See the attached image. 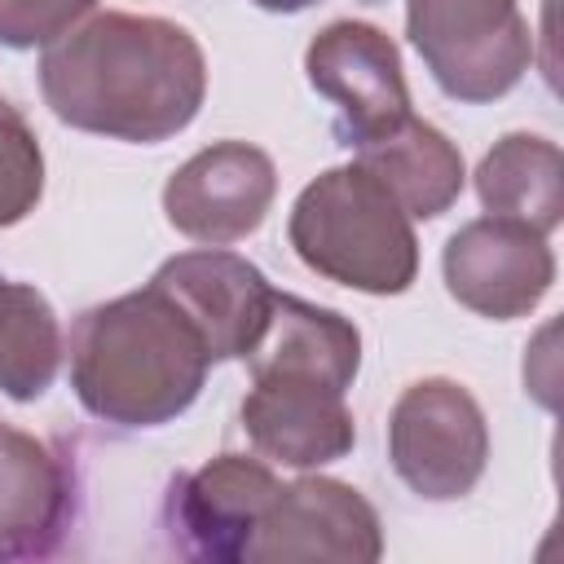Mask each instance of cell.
Wrapping results in <instances>:
<instances>
[{
  "label": "cell",
  "instance_id": "obj_1",
  "mask_svg": "<svg viewBox=\"0 0 564 564\" xmlns=\"http://www.w3.org/2000/svg\"><path fill=\"white\" fill-rule=\"evenodd\" d=\"M40 93L66 128L159 145L194 123L207 97V57L167 18L97 13L44 48Z\"/></svg>",
  "mask_w": 564,
  "mask_h": 564
},
{
  "label": "cell",
  "instance_id": "obj_2",
  "mask_svg": "<svg viewBox=\"0 0 564 564\" xmlns=\"http://www.w3.org/2000/svg\"><path fill=\"white\" fill-rule=\"evenodd\" d=\"M70 388L110 427H163L207 379V348L185 313L154 286L93 304L70 326Z\"/></svg>",
  "mask_w": 564,
  "mask_h": 564
},
{
  "label": "cell",
  "instance_id": "obj_3",
  "mask_svg": "<svg viewBox=\"0 0 564 564\" xmlns=\"http://www.w3.org/2000/svg\"><path fill=\"white\" fill-rule=\"evenodd\" d=\"M286 238L317 278L366 295H401L419 273L410 216L361 163L308 181L291 207Z\"/></svg>",
  "mask_w": 564,
  "mask_h": 564
},
{
  "label": "cell",
  "instance_id": "obj_4",
  "mask_svg": "<svg viewBox=\"0 0 564 564\" xmlns=\"http://www.w3.org/2000/svg\"><path fill=\"white\" fill-rule=\"evenodd\" d=\"M405 31L436 88L467 106L507 97L533 62L516 0H405Z\"/></svg>",
  "mask_w": 564,
  "mask_h": 564
},
{
  "label": "cell",
  "instance_id": "obj_5",
  "mask_svg": "<svg viewBox=\"0 0 564 564\" xmlns=\"http://www.w3.org/2000/svg\"><path fill=\"white\" fill-rule=\"evenodd\" d=\"M388 458L410 494L454 502L476 489L489 463V427L476 397L454 379L410 383L388 419Z\"/></svg>",
  "mask_w": 564,
  "mask_h": 564
},
{
  "label": "cell",
  "instance_id": "obj_6",
  "mask_svg": "<svg viewBox=\"0 0 564 564\" xmlns=\"http://www.w3.org/2000/svg\"><path fill=\"white\" fill-rule=\"evenodd\" d=\"M308 84L335 106V132L344 145L388 137L410 119V88L397 44L357 18L322 26L304 48Z\"/></svg>",
  "mask_w": 564,
  "mask_h": 564
},
{
  "label": "cell",
  "instance_id": "obj_7",
  "mask_svg": "<svg viewBox=\"0 0 564 564\" xmlns=\"http://www.w3.org/2000/svg\"><path fill=\"white\" fill-rule=\"evenodd\" d=\"M383 555V524L375 507L344 480L300 476L278 489L260 529L251 533L247 564H375Z\"/></svg>",
  "mask_w": 564,
  "mask_h": 564
},
{
  "label": "cell",
  "instance_id": "obj_8",
  "mask_svg": "<svg viewBox=\"0 0 564 564\" xmlns=\"http://www.w3.org/2000/svg\"><path fill=\"white\" fill-rule=\"evenodd\" d=\"M273 194L278 172L260 145L216 141L167 176L163 212L176 234L203 247H229L264 225Z\"/></svg>",
  "mask_w": 564,
  "mask_h": 564
},
{
  "label": "cell",
  "instance_id": "obj_9",
  "mask_svg": "<svg viewBox=\"0 0 564 564\" xmlns=\"http://www.w3.org/2000/svg\"><path fill=\"white\" fill-rule=\"evenodd\" d=\"M441 273L445 291L463 308L511 322L542 304L555 282V256L546 247V234L507 216H480L445 242Z\"/></svg>",
  "mask_w": 564,
  "mask_h": 564
},
{
  "label": "cell",
  "instance_id": "obj_10",
  "mask_svg": "<svg viewBox=\"0 0 564 564\" xmlns=\"http://www.w3.org/2000/svg\"><path fill=\"white\" fill-rule=\"evenodd\" d=\"M150 286L185 313L212 361H242L269 326L273 286L251 260L234 251H181L159 264Z\"/></svg>",
  "mask_w": 564,
  "mask_h": 564
},
{
  "label": "cell",
  "instance_id": "obj_11",
  "mask_svg": "<svg viewBox=\"0 0 564 564\" xmlns=\"http://www.w3.org/2000/svg\"><path fill=\"white\" fill-rule=\"evenodd\" d=\"M282 480L247 454H220L181 476L167 498L172 538L198 560H242L251 533L273 507Z\"/></svg>",
  "mask_w": 564,
  "mask_h": 564
},
{
  "label": "cell",
  "instance_id": "obj_12",
  "mask_svg": "<svg viewBox=\"0 0 564 564\" xmlns=\"http://www.w3.org/2000/svg\"><path fill=\"white\" fill-rule=\"evenodd\" d=\"M242 427L264 458L295 471L326 467L357 445V423L344 392L295 375H251Z\"/></svg>",
  "mask_w": 564,
  "mask_h": 564
},
{
  "label": "cell",
  "instance_id": "obj_13",
  "mask_svg": "<svg viewBox=\"0 0 564 564\" xmlns=\"http://www.w3.org/2000/svg\"><path fill=\"white\" fill-rule=\"evenodd\" d=\"M70 520V471L35 436L0 423V560L48 555Z\"/></svg>",
  "mask_w": 564,
  "mask_h": 564
},
{
  "label": "cell",
  "instance_id": "obj_14",
  "mask_svg": "<svg viewBox=\"0 0 564 564\" xmlns=\"http://www.w3.org/2000/svg\"><path fill=\"white\" fill-rule=\"evenodd\" d=\"M242 361L251 375H295L348 392L361 366V330L335 308L273 291L269 326Z\"/></svg>",
  "mask_w": 564,
  "mask_h": 564
},
{
  "label": "cell",
  "instance_id": "obj_15",
  "mask_svg": "<svg viewBox=\"0 0 564 564\" xmlns=\"http://www.w3.org/2000/svg\"><path fill=\"white\" fill-rule=\"evenodd\" d=\"M397 203L410 220H436L441 212L454 207V198L463 194V154L458 145L423 123V119H405L401 128H392L379 141L357 145V159Z\"/></svg>",
  "mask_w": 564,
  "mask_h": 564
},
{
  "label": "cell",
  "instance_id": "obj_16",
  "mask_svg": "<svg viewBox=\"0 0 564 564\" xmlns=\"http://www.w3.org/2000/svg\"><path fill=\"white\" fill-rule=\"evenodd\" d=\"M476 194L489 216L520 220L551 234L564 216V159L560 145L533 132H507L476 167Z\"/></svg>",
  "mask_w": 564,
  "mask_h": 564
},
{
  "label": "cell",
  "instance_id": "obj_17",
  "mask_svg": "<svg viewBox=\"0 0 564 564\" xmlns=\"http://www.w3.org/2000/svg\"><path fill=\"white\" fill-rule=\"evenodd\" d=\"M62 366V326L53 304L26 286L0 278V392L35 401L53 388Z\"/></svg>",
  "mask_w": 564,
  "mask_h": 564
},
{
  "label": "cell",
  "instance_id": "obj_18",
  "mask_svg": "<svg viewBox=\"0 0 564 564\" xmlns=\"http://www.w3.org/2000/svg\"><path fill=\"white\" fill-rule=\"evenodd\" d=\"M44 189V154L31 123L0 97V229L35 212Z\"/></svg>",
  "mask_w": 564,
  "mask_h": 564
},
{
  "label": "cell",
  "instance_id": "obj_19",
  "mask_svg": "<svg viewBox=\"0 0 564 564\" xmlns=\"http://www.w3.org/2000/svg\"><path fill=\"white\" fill-rule=\"evenodd\" d=\"M93 9L97 0H0V48H48Z\"/></svg>",
  "mask_w": 564,
  "mask_h": 564
},
{
  "label": "cell",
  "instance_id": "obj_20",
  "mask_svg": "<svg viewBox=\"0 0 564 564\" xmlns=\"http://www.w3.org/2000/svg\"><path fill=\"white\" fill-rule=\"evenodd\" d=\"M251 4L264 9V13H300V9H308L317 0H251Z\"/></svg>",
  "mask_w": 564,
  "mask_h": 564
}]
</instances>
